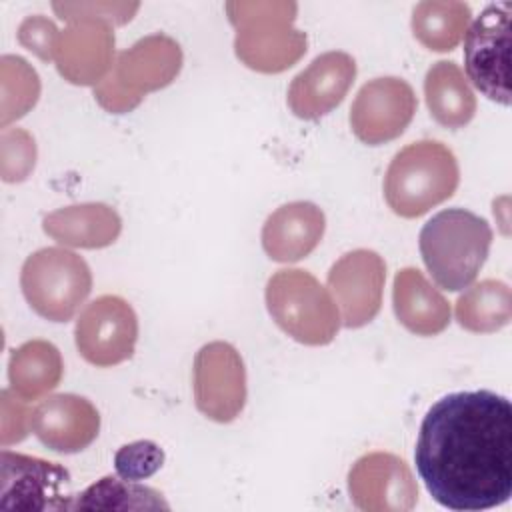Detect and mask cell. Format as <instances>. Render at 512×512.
I'll return each mask as SVG.
<instances>
[{
  "label": "cell",
  "instance_id": "6da1fadb",
  "mask_svg": "<svg viewBox=\"0 0 512 512\" xmlns=\"http://www.w3.org/2000/svg\"><path fill=\"white\" fill-rule=\"evenodd\" d=\"M414 462L430 496L456 512L502 506L512 494V404L492 390L436 400L422 418Z\"/></svg>",
  "mask_w": 512,
  "mask_h": 512
},
{
  "label": "cell",
  "instance_id": "7a4b0ae2",
  "mask_svg": "<svg viewBox=\"0 0 512 512\" xmlns=\"http://www.w3.org/2000/svg\"><path fill=\"white\" fill-rule=\"evenodd\" d=\"M492 244V228L466 208H446L420 230V256L434 282L458 292L468 288L484 266Z\"/></svg>",
  "mask_w": 512,
  "mask_h": 512
},
{
  "label": "cell",
  "instance_id": "3957f363",
  "mask_svg": "<svg viewBox=\"0 0 512 512\" xmlns=\"http://www.w3.org/2000/svg\"><path fill=\"white\" fill-rule=\"evenodd\" d=\"M460 182L454 152L438 140H420L404 146L384 174V198L402 218H418L452 198Z\"/></svg>",
  "mask_w": 512,
  "mask_h": 512
},
{
  "label": "cell",
  "instance_id": "277c9868",
  "mask_svg": "<svg viewBox=\"0 0 512 512\" xmlns=\"http://www.w3.org/2000/svg\"><path fill=\"white\" fill-rule=\"evenodd\" d=\"M296 10L294 2H228L238 60L264 74L294 66L306 54V34L294 28Z\"/></svg>",
  "mask_w": 512,
  "mask_h": 512
},
{
  "label": "cell",
  "instance_id": "5b68a950",
  "mask_svg": "<svg viewBox=\"0 0 512 512\" xmlns=\"http://www.w3.org/2000/svg\"><path fill=\"white\" fill-rule=\"evenodd\" d=\"M182 62V48L174 38L166 34L144 36L128 50L118 52L108 76L94 86V98L112 114L130 112L144 94L172 84Z\"/></svg>",
  "mask_w": 512,
  "mask_h": 512
},
{
  "label": "cell",
  "instance_id": "8992f818",
  "mask_svg": "<svg viewBox=\"0 0 512 512\" xmlns=\"http://www.w3.org/2000/svg\"><path fill=\"white\" fill-rule=\"evenodd\" d=\"M266 308L280 330L306 346L330 344L342 324L334 298L300 268H282L268 278Z\"/></svg>",
  "mask_w": 512,
  "mask_h": 512
},
{
  "label": "cell",
  "instance_id": "52a82bcc",
  "mask_svg": "<svg viewBox=\"0 0 512 512\" xmlns=\"http://www.w3.org/2000/svg\"><path fill=\"white\" fill-rule=\"evenodd\" d=\"M20 288L38 316L68 322L92 290V272L76 252L48 246L24 260Z\"/></svg>",
  "mask_w": 512,
  "mask_h": 512
},
{
  "label": "cell",
  "instance_id": "ba28073f",
  "mask_svg": "<svg viewBox=\"0 0 512 512\" xmlns=\"http://www.w3.org/2000/svg\"><path fill=\"white\" fill-rule=\"evenodd\" d=\"M510 16V2L488 4L464 36L466 80L502 106H510Z\"/></svg>",
  "mask_w": 512,
  "mask_h": 512
},
{
  "label": "cell",
  "instance_id": "9c48e42d",
  "mask_svg": "<svg viewBox=\"0 0 512 512\" xmlns=\"http://www.w3.org/2000/svg\"><path fill=\"white\" fill-rule=\"evenodd\" d=\"M194 404L206 418L226 424L246 404V368L240 352L222 340L204 344L194 356Z\"/></svg>",
  "mask_w": 512,
  "mask_h": 512
},
{
  "label": "cell",
  "instance_id": "30bf717a",
  "mask_svg": "<svg viewBox=\"0 0 512 512\" xmlns=\"http://www.w3.org/2000/svg\"><path fill=\"white\" fill-rule=\"evenodd\" d=\"M80 356L100 368L132 358L138 342V316L116 294H104L86 304L74 328Z\"/></svg>",
  "mask_w": 512,
  "mask_h": 512
},
{
  "label": "cell",
  "instance_id": "8fae6325",
  "mask_svg": "<svg viewBox=\"0 0 512 512\" xmlns=\"http://www.w3.org/2000/svg\"><path fill=\"white\" fill-rule=\"evenodd\" d=\"M70 472L58 462L2 450L0 510H70Z\"/></svg>",
  "mask_w": 512,
  "mask_h": 512
},
{
  "label": "cell",
  "instance_id": "7c38bea8",
  "mask_svg": "<svg viewBox=\"0 0 512 512\" xmlns=\"http://www.w3.org/2000/svg\"><path fill=\"white\" fill-rule=\"evenodd\" d=\"M416 106V94L406 80L380 76L358 90L350 106V128L360 142L378 146L398 138L408 128Z\"/></svg>",
  "mask_w": 512,
  "mask_h": 512
},
{
  "label": "cell",
  "instance_id": "4fadbf2b",
  "mask_svg": "<svg viewBox=\"0 0 512 512\" xmlns=\"http://www.w3.org/2000/svg\"><path fill=\"white\" fill-rule=\"evenodd\" d=\"M326 282L338 306L342 326L362 328L380 312L386 262L378 252L358 248L332 264Z\"/></svg>",
  "mask_w": 512,
  "mask_h": 512
},
{
  "label": "cell",
  "instance_id": "5bb4252c",
  "mask_svg": "<svg viewBox=\"0 0 512 512\" xmlns=\"http://www.w3.org/2000/svg\"><path fill=\"white\" fill-rule=\"evenodd\" d=\"M350 500L364 512H408L418 502V486L408 464L390 452H368L348 472Z\"/></svg>",
  "mask_w": 512,
  "mask_h": 512
},
{
  "label": "cell",
  "instance_id": "9a60e30c",
  "mask_svg": "<svg viewBox=\"0 0 512 512\" xmlns=\"http://www.w3.org/2000/svg\"><path fill=\"white\" fill-rule=\"evenodd\" d=\"M112 24L98 18H74L58 34L54 62L64 80L78 86L100 84L114 66Z\"/></svg>",
  "mask_w": 512,
  "mask_h": 512
},
{
  "label": "cell",
  "instance_id": "2e32d148",
  "mask_svg": "<svg viewBox=\"0 0 512 512\" xmlns=\"http://www.w3.org/2000/svg\"><path fill=\"white\" fill-rule=\"evenodd\" d=\"M30 428L50 450L74 454L96 440L100 414L84 396L52 394L32 408Z\"/></svg>",
  "mask_w": 512,
  "mask_h": 512
},
{
  "label": "cell",
  "instance_id": "e0dca14e",
  "mask_svg": "<svg viewBox=\"0 0 512 512\" xmlns=\"http://www.w3.org/2000/svg\"><path fill=\"white\" fill-rule=\"evenodd\" d=\"M356 78V60L340 50L316 56L288 88V106L302 120L330 114L348 94Z\"/></svg>",
  "mask_w": 512,
  "mask_h": 512
},
{
  "label": "cell",
  "instance_id": "ac0fdd59",
  "mask_svg": "<svg viewBox=\"0 0 512 512\" xmlns=\"http://www.w3.org/2000/svg\"><path fill=\"white\" fill-rule=\"evenodd\" d=\"M326 216L320 206L296 200L276 208L262 226V248L274 262H298L322 240Z\"/></svg>",
  "mask_w": 512,
  "mask_h": 512
},
{
  "label": "cell",
  "instance_id": "d6986e66",
  "mask_svg": "<svg viewBox=\"0 0 512 512\" xmlns=\"http://www.w3.org/2000/svg\"><path fill=\"white\" fill-rule=\"evenodd\" d=\"M44 232L70 248H106L122 232L120 214L104 202H84L58 208L44 216Z\"/></svg>",
  "mask_w": 512,
  "mask_h": 512
},
{
  "label": "cell",
  "instance_id": "ffe728a7",
  "mask_svg": "<svg viewBox=\"0 0 512 512\" xmlns=\"http://www.w3.org/2000/svg\"><path fill=\"white\" fill-rule=\"evenodd\" d=\"M392 306L398 322L416 336H436L450 324L448 300L418 268H402L396 272Z\"/></svg>",
  "mask_w": 512,
  "mask_h": 512
},
{
  "label": "cell",
  "instance_id": "44dd1931",
  "mask_svg": "<svg viewBox=\"0 0 512 512\" xmlns=\"http://www.w3.org/2000/svg\"><path fill=\"white\" fill-rule=\"evenodd\" d=\"M424 96L430 116L446 128H462L476 114V96L452 60L434 62L424 78Z\"/></svg>",
  "mask_w": 512,
  "mask_h": 512
},
{
  "label": "cell",
  "instance_id": "7402d4cb",
  "mask_svg": "<svg viewBox=\"0 0 512 512\" xmlns=\"http://www.w3.org/2000/svg\"><path fill=\"white\" fill-rule=\"evenodd\" d=\"M64 374L60 350L48 340H28L8 360L10 388L22 400H36L54 390Z\"/></svg>",
  "mask_w": 512,
  "mask_h": 512
},
{
  "label": "cell",
  "instance_id": "603a6c76",
  "mask_svg": "<svg viewBox=\"0 0 512 512\" xmlns=\"http://www.w3.org/2000/svg\"><path fill=\"white\" fill-rule=\"evenodd\" d=\"M512 318V292L502 280H482L456 300L458 324L476 334L502 330Z\"/></svg>",
  "mask_w": 512,
  "mask_h": 512
},
{
  "label": "cell",
  "instance_id": "cb8c5ba5",
  "mask_svg": "<svg viewBox=\"0 0 512 512\" xmlns=\"http://www.w3.org/2000/svg\"><path fill=\"white\" fill-rule=\"evenodd\" d=\"M470 16V6L464 2L424 0L412 12V32L428 50L450 52L466 34Z\"/></svg>",
  "mask_w": 512,
  "mask_h": 512
},
{
  "label": "cell",
  "instance_id": "d4e9b609",
  "mask_svg": "<svg viewBox=\"0 0 512 512\" xmlns=\"http://www.w3.org/2000/svg\"><path fill=\"white\" fill-rule=\"evenodd\" d=\"M168 510L164 496L140 482L104 476L84 492L72 496L70 510Z\"/></svg>",
  "mask_w": 512,
  "mask_h": 512
},
{
  "label": "cell",
  "instance_id": "484cf974",
  "mask_svg": "<svg viewBox=\"0 0 512 512\" xmlns=\"http://www.w3.org/2000/svg\"><path fill=\"white\" fill-rule=\"evenodd\" d=\"M14 74V80L2 72V126L24 116L40 96V78L36 70L20 56H2Z\"/></svg>",
  "mask_w": 512,
  "mask_h": 512
},
{
  "label": "cell",
  "instance_id": "4316f807",
  "mask_svg": "<svg viewBox=\"0 0 512 512\" xmlns=\"http://www.w3.org/2000/svg\"><path fill=\"white\" fill-rule=\"evenodd\" d=\"M164 464L162 448L152 440H136L124 444L114 454L116 474L124 480L140 482L156 474Z\"/></svg>",
  "mask_w": 512,
  "mask_h": 512
},
{
  "label": "cell",
  "instance_id": "83f0119b",
  "mask_svg": "<svg viewBox=\"0 0 512 512\" xmlns=\"http://www.w3.org/2000/svg\"><path fill=\"white\" fill-rule=\"evenodd\" d=\"M36 142L22 128H4L2 132V178L4 182H22L34 170Z\"/></svg>",
  "mask_w": 512,
  "mask_h": 512
},
{
  "label": "cell",
  "instance_id": "f1b7e54d",
  "mask_svg": "<svg viewBox=\"0 0 512 512\" xmlns=\"http://www.w3.org/2000/svg\"><path fill=\"white\" fill-rule=\"evenodd\" d=\"M54 12L70 22L74 18H98L108 24H126L140 8L138 2H54Z\"/></svg>",
  "mask_w": 512,
  "mask_h": 512
},
{
  "label": "cell",
  "instance_id": "f546056e",
  "mask_svg": "<svg viewBox=\"0 0 512 512\" xmlns=\"http://www.w3.org/2000/svg\"><path fill=\"white\" fill-rule=\"evenodd\" d=\"M58 34L60 30L54 26L52 20L44 18L42 14L36 16H28L20 28H18V42L34 52L40 60L50 62L54 60V50H56V42H58Z\"/></svg>",
  "mask_w": 512,
  "mask_h": 512
},
{
  "label": "cell",
  "instance_id": "4dcf8cb0",
  "mask_svg": "<svg viewBox=\"0 0 512 512\" xmlns=\"http://www.w3.org/2000/svg\"><path fill=\"white\" fill-rule=\"evenodd\" d=\"M24 402L26 400H22L12 388L2 390V446L24 440L28 436V430H32V410H28Z\"/></svg>",
  "mask_w": 512,
  "mask_h": 512
}]
</instances>
